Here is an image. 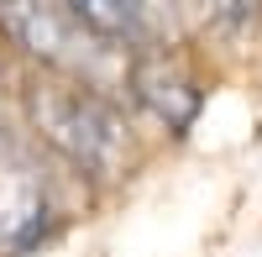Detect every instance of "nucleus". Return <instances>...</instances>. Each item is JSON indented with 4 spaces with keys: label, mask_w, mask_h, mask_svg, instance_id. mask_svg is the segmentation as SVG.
Wrapping results in <instances>:
<instances>
[{
    "label": "nucleus",
    "mask_w": 262,
    "mask_h": 257,
    "mask_svg": "<svg viewBox=\"0 0 262 257\" xmlns=\"http://www.w3.org/2000/svg\"><path fill=\"white\" fill-rule=\"evenodd\" d=\"M6 100H11V116L27 132V142L84 200L116 195L121 184L137 179V168L147 158L142 121L131 116V105L116 90L63 79V74L16 69Z\"/></svg>",
    "instance_id": "f257e3e1"
},
{
    "label": "nucleus",
    "mask_w": 262,
    "mask_h": 257,
    "mask_svg": "<svg viewBox=\"0 0 262 257\" xmlns=\"http://www.w3.org/2000/svg\"><path fill=\"white\" fill-rule=\"evenodd\" d=\"M79 189L27 142L16 116L0 132V257H42L84 216Z\"/></svg>",
    "instance_id": "f03ea898"
},
{
    "label": "nucleus",
    "mask_w": 262,
    "mask_h": 257,
    "mask_svg": "<svg viewBox=\"0 0 262 257\" xmlns=\"http://www.w3.org/2000/svg\"><path fill=\"white\" fill-rule=\"evenodd\" d=\"M0 48L16 69L105 84L121 95L126 58L105 53L95 37H84L79 21L63 11V0H0Z\"/></svg>",
    "instance_id": "7ed1b4c3"
},
{
    "label": "nucleus",
    "mask_w": 262,
    "mask_h": 257,
    "mask_svg": "<svg viewBox=\"0 0 262 257\" xmlns=\"http://www.w3.org/2000/svg\"><path fill=\"white\" fill-rule=\"evenodd\" d=\"M121 100L131 105L137 121H152L168 142H184L210 105V79L189 58V42H152V48L126 53Z\"/></svg>",
    "instance_id": "20e7f679"
},
{
    "label": "nucleus",
    "mask_w": 262,
    "mask_h": 257,
    "mask_svg": "<svg viewBox=\"0 0 262 257\" xmlns=\"http://www.w3.org/2000/svg\"><path fill=\"white\" fill-rule=\"evenodd\" d=\"M63 11H69L79 21V32L84 37H95L105 53H137V48H152V32H147V21L126 6V0H63Z\"/></svg>",
    "instance_id": "39448f33"
},
{
    "label": "nucleus",
    "mask_w": 262,
    "mask_h": 257,
    "mask_svg": "<svg viewBox=\"0 0 262 257\" xmlns=\"http://www.w3.org/2000/svg\"><path fill=\"white\" fill-rule=\"evenodd\" d=\"M11 79H16V63L6 58V48H0V90H11Z\"/></svg>",
    "instance_id": "423d86ee"
},
{
    "label": "nucleus",
    "mask_w": 262,
    "mask_h": 257,
    "mask_svg": "<svg viewBox=\"0 0 262 257\" xmlns=\"http://www.w3.org/2000/svg\"><path fill=\"white\" fill-rule=\"evenodd\" d=\"M6 121H11V100H6V90H0V132H6Z\"/></svg>",
    "instance_id": "0eeeda50"
}]
</instances>
